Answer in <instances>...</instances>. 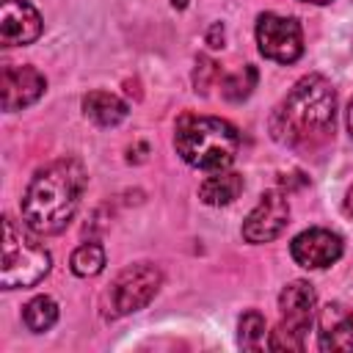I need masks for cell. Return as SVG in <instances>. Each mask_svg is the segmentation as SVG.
I'll list each match as a JSON object with an SVG mask.
<instances>
[{"label":"cell","mask_w":353,"mask_h":353,"mask_svg":"<svg viewBox=\"0 0 353 353\" xmlns=\"http://www.w3.org/2000/svg\"><path fill=\"white\" fill-rule=\"evenodd\" d=\"M336 94L323 74L301 77L270 113V135L295 152H317L334 135Z\"/></svg>","instance_id":"cell-1"},{"label":"cell","mask_w":353,"mask_h":353,"mask_svg":"<svg viewBox=\"0 0 353 353\" xmlns=\"http://www.w3.org/2000/svg\"><path fill=\"white\" fill-rule=\"evenodd\" d=\"M85 190V168L72 160L61 157L36 171L25 196H22V218L28 229L36 234H58L69 226L80 196Z\"/></svg>","instance_id":"cell-2"},{"label":"cell","mask_w":353,"mask_h":353,"mask_svg":"<svg viewBox=\"0 0 353 353\" xmlns=\"http://www.w3.org/2000/svg\"><path fill=\"white\" fill-rule=\"evenodd\" d=\"M174 146L188 165L201 171H223L232 165L240 149V135L223 119L188 113L176 121Z\"/></svg>","instance_id":"cell-3"},{"label":"cell","mask_w":353,"mask_h":353,"mask_svg":"<svg viewBox=\"0 0 353 353\" xmlns=\"http://www.w3.org/2000/svg\"><path fill=\"white\" fill-rule=\"evenodd\" d=\"M50 273V251L39 245L17 221L3 218V262H0V284L3 290L33 287Z\"/></svg>","instance_id":"cell-4"},{"label":"cell","mask_w":353,"mask_h":353,"mask_svg":"<svg viewBox=\"0 0 353 353\" xmlns=\"http://www.w3.org/2000/svg\"><path fill=\"white\" fill-rule=\"evenodd\" d=\"M314 306L317 295L309 281H290L281 295H279V309H281V323L276 331H270L268 347L270 350H295L301 353L306 347V331L314 320Z\"/></svg>","instance_id":"cell-5"},{"label":"cell","mask_w":353,"mask_h":353,"mask_svg":"<svg viewBox=\"0 0 353 353\" xmlns=\"http://www.w3.org/2000/svg\"><path fill=\"white\" fill-rule=\"evenodd\" d=\"M160 284H163V273H160L154 265H149V262L124 268V270L113 279L110 292H108L110 314L121 317V314H130V312L143 309V306L157 295Z\"/></svg>","instance_id":"cell-6"},{"label":"cell","mask_w":353,"mask_h":353,"mask_svg":"<svg viewBox=\"0 0 353 353\" xmlns=\"http://www.w3.org/2000/svg\"><path fill=\"white\" fill-rule=\"evenodd\" d=\"M259 52L276 63H295L303 52V30L292 17L259 14L256 17Z\"/></svg>","instance_id":"cell-7"},{"label":"cell","mask_w":353,"mask_h":353,"mask_svg":"<svg viewBox=\"0 0 353 353\" xmlns=\"http://www.w3.org/2000/svg\"><path fill=\"white\" fill-rule=\"evenodd\" d=\"M290 223V204L287 196L279 190H268L259 196L256 207L243 221V240L245 243H270L276 240L284 226Z\"/></svg>","instance_id":"cell-8"},{"label":"cell","mask_w":353,"mask_h":353,"mask_svg":"<svg viewBox=\"0 0 353 353\" xmlns=\"http://www.w3.org/2000/svg\"><path fill=\"white\" fill-rule=\"evenodd\" d=\"M290 254L292 259L301 265V268H309V270H320V268H328L334 265L339 256H342V237L331 229H306L301 232L292 245H290Z\"/></svg>","instance_id":"cell-9"},{"label":"cell","mask_w":353,"mask_h":353,"mask_svg":"<svg viewBox=\"0 0 353 353\" xmlns=\"http://www.w3.org/2000/svg\"><path fill=\"white\" fill-rule=\"evenodd\" d=\"M41 33V14L28 0H0V41L3 47L30 44Z\"/></svg>","instance_id":"cell-10"},{"label":"cell","mask_w":353,"mask_h":353,"mask_svg":"<svg viewBox=\"0 0 353 353\" xmlns=\"http://www.w3.org/2000/svg\"><path fill=\"white\" fill-rule=\"evenodd\" d=\"M47 88V80L33 66H3V110H22L33 105Z\"/></svg>","instance_id":"cell-11"},{"label":"cell","mask_w":353,"mask_h":353,"mask_svg":"<svg viewBox=\"0 0 353 353\" xmlns=\"http://www.w3.org/2000/svg\"><path fill=\"white\" fill-rule=\"evenodd\" d=\"M317 323H320V350H336V353L353 350V314L342 303L323 306Z\"/></svg>","instance_id":"cell-12"},{"label":"cell","mask_w":353,"mask_h":353,"mask_svg":"<svg viewBox=\"0 0 353 353\" xmlns=\"http://www.w3.org/2000/svg\"><path fill=\"white\" fill-rule=\"evenodd\" d=\"M83 113L99 127H116L127 119V102L110 91H91L83 97Z\"/></svg>","instance_id":"cell-13"},{"label":"cell","mask_w":353,"mask_h":353,"mask_svg":"<svg viewBox=\"0 0 353 353\" xmlns=\"http://www.w3.org/2000/svg\"><path fill=\"white\" fill-rule=\"evenodd\" d=\"M243 193V176L234 171H215L212 176H207L199 188V196L204 204L221 207V204H232L237 196Z\"/></svg>","instance_id":"cell-14"},{"label":"cell","mask_w":353,"mask_h":353,"mask_svg":"<svg viewBox=\"0 0 353 353\" xmlns=\"http://www.w3.org/2000/svg\"><path fill=\"white\" fill-rule=\"evenodd\" d=\"M22 320L25 325L33 331V334H44L55 325L58 320V303L50 298V295H36L33 301L25 303V312H22Z\"/></svg>","instance_id":"cell-15"},{"label":"cell","mask_w":353,"mask_h":353,"mask_svg":"<svg viewBox=\"0 0 353 353\" xmlns=\"http://www.w3.org/2000/svg\"><path fill=\"white\" fill-rule=\"evenodd\" d=\"M256 66H251V63H245L240 72H234V74H226L223 80H221V94H223V99H229V102H243L251 91H254V85H256Z\"/></svg>","instance_id":"cell-16"},{"label":"cell","mask_w":353,"mask_h":353,"mask_svg":"<svg viewBox=\"0 0 353 353\" xmlns=\"http://www.w3.org/2000/svg\"><path fill=\"white\" fill-rule=\"evenodd\" d=\"M69 265L74 276H97L105 268V248L99 243H83L74 248Z\"/></svg>","instance_id":"cell-17"},{"label":"cell","mask_w":353,"mask_h":353,"mask_svg":"<svg viewBox=\"0 0 353 353\" xmlns=\"http://www.w3.org/2000/svg\"><path fill=\"white\" fill-rule=\"evenodd\" d=\"M237 336H240V345H243V347L256 350L259 342H262V336H265V317H262L256 309H248V312L240 317Z\"/></svg>","instance_id":"cell-18"},{"label":"cell","mask_w":353,"mask_h":353,"mask_svg":"<svg viewBox=\"0 0 353 353\" xmlns=\"http://www.w3.org/2000/svg\"><path fill=\"white\" fill-rule=\"evenodd\" d=\"M199 69H196V91H207V85H210V77H215L218 74V66L210 61V58H199V63H196Z\"/></svg>","instance_id":"cell-19"},{"label":"cell","mask_w":353,"mask_h":353,"mask_svg":"<svg viewBox=\"0 0 353 353\" xmlns=\"http://www.w3.org/2000/svg\"><path fill=\"white\" fill-rule=\"evenodd\" d=\"M207 44L212 47V50H218V47H223V25H212L210 28V33H207Z\"/></svg>","instance_id":"cell-20"},{"label":"cell","mask_w":353,"mask_h":353,"mask_svg":"<svg viewBox=\"0 0 353 353\" xmlns=\"http://www.w3.org/2000/svg\"><path fill=\"white\" fill-rule=\"evenodd\" d=\"M342 210H345V215H347V218H353V185H350V188H347V193H345Z\"/></svg>","instance_id":"cell-21"},{"label":"cell","mask_w":353,"mask_h":353,"mask_svg":"<svg viewBox=\"0 0 353 353\" xmlns=\"http://www.w3.org/2000/svg\"><path fill=\"white\" fill-rule=\"evenodd\" d=\"M347 130H350V135H353V99H350V105H347Z\"/></svg>","instance_id":"cell-22"},{"label":"cell","mask_w":353,"mask_h":353,"mask_svg":"<svg viewBox=\"0 0 353 353\" xmlns=\"http://www.w3.org/2000/svg\"><path fill=\"white\" fill-rule=\"evenodd\" d=\"M174 3V8H185L188 6V0H171Z\"/></svg>","instance_id":"cell-23"},{"label":"cell","mask_w":353,"mask_h":353,"mask_svg":"<svg viewBox=\"0 0 353 353\" xmlns=\"http://www.w3.org/2000/svg\"><path fill=\"white\" fill-rule=\"evenodd\" d=\"M303 3H317V6H325V3H331V0H303Z\"/></svg>","instance_id":"cell-24"}]
</instances>
